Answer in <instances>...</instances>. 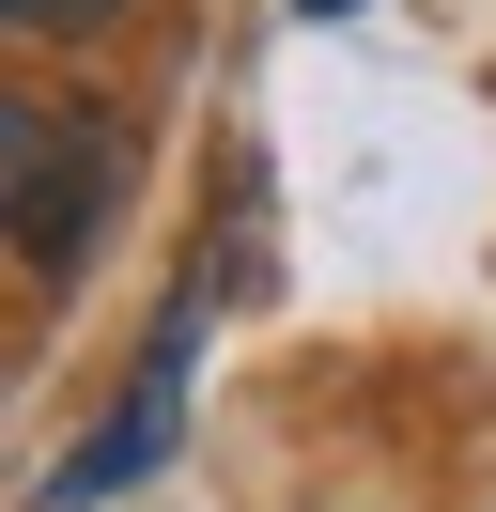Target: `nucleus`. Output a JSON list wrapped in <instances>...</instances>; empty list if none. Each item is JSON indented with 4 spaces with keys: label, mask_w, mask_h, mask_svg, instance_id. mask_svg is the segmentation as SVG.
Listing matches in <instances>:
<instances>
[{
    "label": "nucleus",
    "mask_w": 496,
    "mask_h": 512,
    "mask_svg": "<svg viewBox=\"0 0 496 512\" xmlns=\"http://www.w3.org/2000/svg\"><path fill=\"white\" fill-rule=\"evenodd\" d=\"M186 373H202V295H171V311H155L140 373H124L109 435H78V466H62V497H124V481H155V466H171V435H186Z\"/></svg>",
    "instance_id": "1"
},
{
    "label": "nucleus",
    "mask_w": 496,
    "mask_h": 512,
    "mask_svg": "<svg viewBox=\"0 0 496 512\" xmlns=\"http://www.w3.org/2000/svg\"><path fill=\"white\" fill-rule=\"evenodd\" d=\"M0 156H16V249H31V280H62V264L93 249V202H109V140H78L47 94H16Z\"/></svg>",
    "instance_id": "2"
},
{
    "label": "nucleus",
    "mask_w": 496,
    "mask_h": 512,
    "mask_svg": "<svg viewBox=\"0 0 496 512\" xmlns=\"http://www.w3.org/2000/svg\"><path fill=\"white\" fill-rule=\"evenodd\" d=\"M0 16H16V32H109L124 0H0Z\"/></svg>",
    "instance_id": "3"
},
{
    "label": "nucleus",
    "mask_w": 496,
    "mask_h": 512,
    "mask_svg": "<svg viewBox=\"0 0 496 512\" xmlns=\"http://www.w3.org/2000/svg\"><path fill=\"white\" fill-rule=\"evenodd\" d=\"M295 16H357V0H295Z\"/></svg>",
    "instance_id": "4"
}]
</instances>
